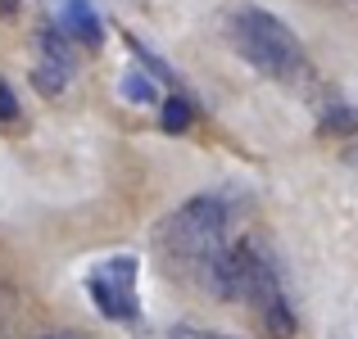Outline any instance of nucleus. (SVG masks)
Wrapping results in <instances>:
<instances>
[{"mask_svg": "<svg viewBox=\"0 0 358 339\" xmlns=\"http://www.w3.org/2000/svg\"><path fill=\"white\" fill-rule=\"evenodd\" d=\"M73 36L64 27H41L36 32V68L32 82L41 96H64V86L73 82Z\"/></svg>", "mask_w": 358, "mask_h": 339, "instance_id": "20e7f679", "label": "nucleus"}, {"mask_svg": "<svg viewBox=\"0 0 358 339\" xmlns=\"http://www.w3.org/2000/svg\"><path fill=\"white\" fill-rule=\"evenodd\" d=\"M59 27L78 45H91V50L105 41V23H100V14H96L91 0H64V5H59Z\"/></svg>", "mask_w": 358, "mask_h": 339, "instance_id": "39448f33", "label": "nucleus"}, {"mask_svg": "<svg viewBox=\"0 0 358 339\" xmlns=\"http://www.w3.org/2000/svg\"><path fill=\"white\" fill-rule=\"evenodd\" d=\"M122 96L136 100V105H159V86L145 73H127V77H122Z\"/></svg>", "mask_w": 358, "mask_h": 339, "instance_id": "423d86ee", "label": "nucleus"}, {"mask_svg": "<svg viewBox=\"0 0 358 339\" xmlns=\"http://www.w3.org/2000/svg\"><path fill=\"white\" fill-rule=\"evenodd\" d=\"M168 339H236V335H218V331H200V326H177Z\"/></svg>", "mask_w": 358, "mask_h": 339, "instance_id": "9d476101", "label": "nucleus"}, {"mask_svg": "<svg viewBox=\"0 0 358 339\" xmlns=\"http://www.w3.org/2000/svg\"><path fill=\"white\" fill-rule=\"evenodd\" d=\"M191 118H195V109H191V100H186V96L164 100V131H186V127H191Z\"/></svg>", "mask_w": 358, "mask_h": 339, "instance_id": "0eeeda50", "label": "nucleus"}, {"mask_svg": "<svg viewBox=\"0 0 358 339\" xmlns=\"http://www.w3.org/2000/svg\"><path fill=\"white\" fill-rule=\"evenodd\" d=\"M136 271H141V262L131 258V253H114V258L96 262V267L87 271V294H91V303L100 308L105 322H122V326L141 322Z\"/></svg>", "mask_w": 358, "mask_h": 339, "instance_id": "7ed1b4c3", "label": "nucleus"}, {"mask_svg": "<svg viewBox=\"0 0 358 339\" xmlns=\"http://www.w3.org/2000/svg\"><path fill=\"white\" fill-rule=\"evenodd\" d=\"M322 131H358V109L354 105H327Z\"/></svg>", "mask_w": 358, "mask_h": 339, "instance_id": "6e6552de", "label": "nucleus"}, {"mask_svg": "<svg viewBox=\"0 0 358 339\" xmlns=\"http://www.w3.org/2000/svg\"><path fill=\"white\" fill-rule=\"evenodd\" d=\"M18 5H23V0H0V14H5V18L18 14Z\"/></svg>", "mask_w": 358, "mask_h": 339, "instance_id": "9b49d317", "label": "nucleus"}, {"mask_svg": "<svg viewBox=\"0 0 358 339\" xmlns=\"http://www.w3.org/2000/svg\"><path fill=\"white\" fill-rule=\"evenodd\" d=\"M50 339H82V335H50Z\"/></svg>", "mask_w": 358, "mask_h": 339, "instance_id": "f8f14e48", "label": "nucleus"}, {"mask_svg": "<svg viewBox=\"0 0 358 339\" xmlns=\"http://www.w3.org/2000/svg\"><path fill=\"white\" fill-rule=\"evenodd\" d=\"M14 118H18V96H14V86L0 77V122H14Z\"/></svg>", "mask_w": 358, "mask_h": 339, "instance_id": "1a4fd4ad", "label": "nucleus"}, {"mask_svg": "<svg viewBox=\"0 0 358 339\" xmlns=\"http://www.w3.org/2000/svg\"><path fill=\"white\" fill-rule=\"evenodd\" d=\"M159 244H164V258L173 262L177 271H186L191 280H200L213 271V262L231 249V209L218 195H195L186 199L173 218L159 231Z\"/></svg>", "mask_w": 358, "mask_h": 339, "instance_id": "f257e3e1", "label": "nucleus"}, {"mask_svg": "<svg viewBox=\"0 0 358 339\" xmlns=\"http://www.w3.org/2000/svg\"><path fill=\"white\" fill-rule=\"evenodd\" d=\"M231 45L250 68H259L263 77L286 82V86H304L313 82V63H308L299 36L268 9H236L231 14Z\"/></svg>", "mask_w": 358, "mask_h": 339, "instance_id": "f03ea898", "label": "nucleus"}]
</instances>
